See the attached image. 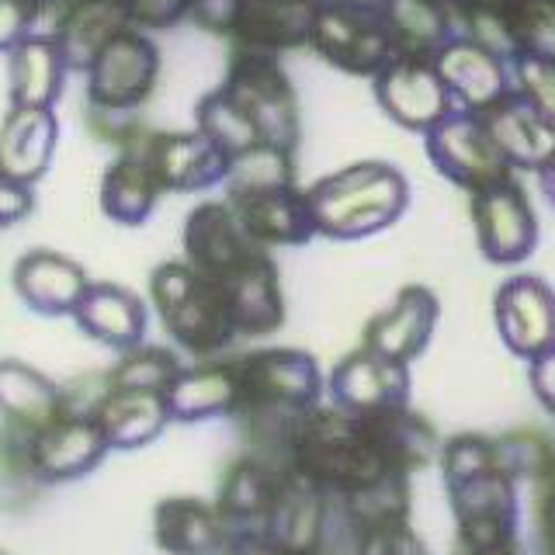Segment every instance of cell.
Segmentation results:
<instances>
[{
  "label": "cell",
  "mask_w": 555,
  "mask_h": 555,
  "mask_svg": "<svg viewBox=\"0 0 555 555\" xmlns=\"http://www.w3.org/2000/svg\"><path fill=\"white\" fill-rule=\"evenodd\" d=\"M230 364L240 382L233 421L254 441V455L282 465L295 424L312 406H320L323 375L317 358L295 347H268V351L230 358Z\"/></svg>",
  "instance_id": "obj_1"
},
{
  "label": "cell",
  "mask_w": 555,
  "mask_h": 555,
  "mask_svg": "<svg viewBox=\"0 0 555 555\" xmlns=\"http://www.w3.org/2000/svg\"><path fill=\"white\" fill-rule=\"evenodd\" d=\"M282 465L317 486L330 500H347L369 486L399 476L386 462L364 416L340 406H312L285 444ZM410 479V476H406Z\"/></svg>",
  "instance_id": "obj_2"
},
{
  "label": "cell",
  "mask_w": 555,
  "mask_h": 555,
  "mask_svg": "<svg viewBox=\"0 0 555 555\" xmlns=\"http://www.w3.org/2000/svg\"><path fill=\"white\" fill-rule=\"evenodd\" d=\"M306 198L320 236L364 240L403 219L410 205V184L403 170L386 160H361L320 178L306 188Z\"/></svg>",
  "instance_id": "obj_3"
},
{
  "label": "cell",
  "mask_w": 555,
  "mask_h": 555,
  "mask_svg": "<svg viewBox=\"0 0 555 555\" xmlns=\"http://www.w3.org/2000/svg\"><path fill=\"white\" fill-rule=\"evenodd\" d=\"M150 302L181 351L212 358L240 337L222 288L188 260H167L150 274Z\"/></svg>",
  "instance_id": "obj_4"
},
{
  "label": "cell",
  "mask_w": 555,
  "mask_h": 555,
  "mask_svg": "<svg viewBox=\"0 0 555 555\" xmlns=\"http://www.w3.org/2000/svg\"><path fill=\"white\" fill-rule=\"evenodd\" d=\"M222 91L230 94L240 112L250 118L257 129L260 143L295 153L302 135L299 121V98L288 74L271 52H254V49H233L230 66H225Z\"/></svg>",
  "instance_id": "obj_5"
},
{
  "label": "cell",
  "mask_w": 555,
  "mask_h": 555,
  "mask_svg": "<svg viewBox=\"0 0 555 555\" xmlns=\"http://www.w3.org/2000/svg\"><path fill=\"white\" fill-rule=\"evenodd\" d=\"M160 77V49L139 28L118 31L87 66V104L94 115H132Z\"/></svg>",
  "instance_id": "obj_6"
},
{
  "label": "cell",
  "mask_w": 555,
  "mask_h": 555,
  "mask_svg": "<svg viewBox=\"0 0 555 555\" xmlns=\"http://www.w3.org/2000/svg\"><path fill=\"white\" fill-rule=\"evenodd\" d=\"M309 49L330 66H337L340 74L372 80L396 60L382 14L344 4V0H320Z\"/></svg>",
  "instance_id": "obj_7"
},
{
  "label": "cell",
  "mask_w": 555,
  "mask_h": 555,
  "mask_svg": "<svg viewBox=\"0 0 555 555\" xmlns=\"http://www.w3.org/2000/svg\"><path fill=\"white\" fill-rule=\"evenodd\" d=\"M455 545L462 548H507L517 545V479L503 468H486L448 486Z\"/></svg>",
  "instance_id": "obj_8"
},
{
  "label": "cell",
  "mask_w": 555,
  "mask_h": 555,
  "mask_svg": "<svg viewBox=\"0 0 555 555\" xmlns=\"http://www.w3.org/2000/svg\"><path fill=\"white\" fill-rule=\"evenodd\" d=\"M121 143L135 146L143 153V160L150 164L156 184L167 195V191H208L216 184H225L230 178L233 160L225 156L212 139L202 135L198 129L191 132H150V129H132ZM118 143V146H121Z\"/></svg>",
  "instance_id": "obj_9"
},
{
  "label": "cell",
  "mask_w": 555,
  "mask_h": 555,
  "mask_svg": "<svg viewBox=\"0 0 555 555\" xmlns=\"http://www.w3.org/2000/svg\"><path fill=\"white\" fill-rule=\"evenodd\" d=\"M424 146L441 178L465 188L468 195H476V191L490 188L503 178H514V170L496 150L493 135L486 132L479 115L473 112L455 108L424 135Z\"/></svg>",
  "instance_id": "obj_10"
},
{
  "label": "cell",
  "mask_w": 555,
  "mask_h": 555,
  "mask_svg": "<svg viewBox=\"0 0 555 555\" xmlns=\"http://www.w3.org/2000/svg\"><path fill=\"white\" fill-rule=\"evenodd\" d=\"M473 230L490 264H525L538 247V216L517 178H503L473 195Z\"/></svg>",
  "instance_id": "obj_11"
},
{
  "label": "cell",
  "mask_w": 555,
  "mask_h": 555,
  "mask_svg": "<svg viewBox=\"0 0 555 555\" xmlns=\"http://www.w3.org/2000/svg\"><path fill=\"white\" fill-rule=\"evenodd\" d=\"M496 334L507 351L528 364L555 351V292L538 274H514L496 288L493 299Z\"/></svg>",
  "instance_id": "obj_12"
},
{
  "label": "cell",
  "mask_w": 555,
  "mask_h": 555,
  "mask_svg": "<svg viewBox=\"0 0 555 555\" xmlns=\"http://www.w3.org/2000/svg\"><path fill=\"white\" fill-rule=\"evenodd\" d=\"M326 392L330 403L354 416L403 410L410 406V369L369 351V347H358L334 364L326 378Z\"/></svg>",
  "instance_id": "obj_13"
},
{
  "label": "cell",
  "mask_w": 555,
  "mask_h": 555,
  "mask_svg": "<svg viewBox=\"0 0 555 555\" xmlns=\"http://www.w3.org/2000/svg\"><path fill=\"white\" fill-rule=\"evenodd\" d=\"M375 83V101L396 126L427 135L438 121L455 112L448 87L438 77V66L427 60H403L396 56Z\"/></svg>",
  "instance_id": "obj_14"
},
{
  "label": "cell",
  "mask_w": 555,
  "mask_h": 555,
  "mask_svg": "<svg viewBox=\"0 0 555 555\" xmlns=\"http://www.w3.org/2000/svg\"><path fill=\"white\" fill-rule=\"evenodd\" d=\"M184 260L205 278H219L233 274L240 264H247L254 254L264 247L250 240V233L243 230L230 202H202L188 212L184 219Z\"/></svg>",
  "instance_id": "obj_15"
},
{
  "label": "cell",
  "mask_w": 555,
  "mask_h": 555,
  "mask_svg": "<svg viewBox=\"0 0 555 555\" xmlns=\"http://www.w3.org/2000/svg\"><path fill=\"white\" fill-rule=\"evenodd\" d=\"M438 317H441L438 295L424 285H406L396 295V302L389 309H382L378 317L369 320V326H364V334H361L364 340L361 347H369V351L410 369V364L427 351Z\"/></svg>",
  "instance_id": "obj_16"
},
{
  "label": "cell",
  "mask_w": 555,
  "mask_h": 555,
  "mask_svg": "<svg viewBox=\"0 0 555 555\" xmlns=\"http://www.w3.org/2000/svg\"><path fill=\"white\" fill-rule=\"evenodd\" d=\"M108 441L94 416H60L56 424L35 434L31 441V473L39 486L74 482L104 462Z\"/></svg>",
  "instance_id": "obj_17"
},
{
  "label": "cell",
  "mask_w": 555,
  "mask_h": 555,
  "mask_svg": "<svg viewBox=\"0 0 555 555\" xmlns=\"http://www.w3.org/2000/svg\"><path fill=\"white\" fill-rule=\"evenodd\" d=\"M225 202H230L240 225L250 233V240L260 243L264 250L302 247L312 236H320L309 198H306V188L299 184L250 191V195H233Z\"/></svg>",
  "instance_id": "obj_18"
},
{
  "label": "cell",
  "mask_w": 555,
  "mask_h": 555,
  "mask_svg": "<svg viewBox=\"0 0 555 555\" xmlns=\"http://www.w3.org/2000/svg\"><path fill=\"white\" fill-rule=\"evenodd\" d=\"M434 66H438V77L448 87L459 112L482 115L486 108H493L496 101H503L514 91L511 63L500 60L496 52L482 49L479 42L465 39V35L444 46Z\"/></svg>",
  "instance_id": "obj_19"
},
{
  "label": "cell",
  "mask_w": 555,
  "mask_h": 555,
  "mask_svg": "<svg viewBox=\"0 0 555 555\" xmlns=\"http://www.w3.org/2000/svg\"><path fill=\"white\" fill-rule=\"evenodd\" d=\"M317 11L320 0H243L225 39L233 49L271 52V56L302 49L312 39Z\"/></svg>",
  "instance_id": "obj_20"
},
{
  "label": "cell",
  "mask_w": 555,
  "mask_h": 555,
  "mask_svg": "<svg viewBox=\"0 0 555 555\" xmlns=\"http://www.w3.org/2000/svg\"><path fill=\"white\" fill-rule=\"evenodd\" d=\"M230 302L233 323L240 337H268L285 323V295L282 278L271 250L254 254L247 264H240L233 274H225L216 282Z\"/></svg>",
  "instance_id": "obj_21"
},
{
  "label": "cell",
  "mask_w": 555,
  "mask_h": 555,
  "mask_svg": "<svg viewBox=\"0 0 555 555\" xmlns=\"http://www.w3.org/2000/svg\"><path fill=\"white\" fill-rule=\"evenodd\" d=\"M11 285L17 299L39 317H74L83 292L91 288V278L74 257L56 250H28L17 257Z\"/></svg>",
  "instance_id": "obj_22"
},
{
  "label": "cell",
  "mask_w": 555,
  "mask_h": 555,
  "mask_svg": "<svg viewBox=\"0 0 555 555\" xmlns=\"http://www.w3.org/2000/svg\"><path fill=\"white\" fill-rule=\"evenodd\" d=\"M479 121L493 135V143L503 153V160L511 164V170L538 173L545 164L555 160V121L531 108L520 94L511 91L493 108H486Z\"/></svg>",
  "instance_id": "obj_23"
},
{
  "label": "cell",
  "mask_w": 555,
  "mask_h": 555,
  "mask_svg": "<svg viewBox=\"0 0 555 555\" xmlns=\"http://www.w3.org/2000/svg\"><path fill=\"white\" fill-rule=\"evenodd\" d=\"M278 490H282V465L260 455L236 459L219 482L216 511L230 534L264 531L274 511Z\"/></svg>",
  "instance_id": "obj_24"
},
{
  "label": "cell",
  "mask_w": 555,
  "mask_h": 555,
  "mask_svg": "<svg viewBox=\"0 0 555 555\" xmlns=\"http://www.w3.org/2000/svg\"><path fill=\"white\" fill-rule=\"evenodd\" d=\"M74 323L80 326V334L126 354L135 351L146 337V302L121 285L91 282L74 309Z\"/></svg>",
  "instance_id": "obj_25"
},
{
  "label": "cell",
  "mask_w": 555,
  "mask_h": 555,
  "mask_svg": "<svg viewBox=\"0 0 555 555\" xmlns=\"http://www.w3.org/2000/svg\"><path fill=\"white\" fill-rule=\"evenodd\" d=\"M153 542L167 555H225V531L216 503L198 496H167L153 511Z\"/></svg>",
  "instance_id": "obj_26"
},
{
  "label": "cell",
  "mask_w": 555,
  "mask_h": 555,
  "mask_svg": "<svg viewBox=\"0 0 555 555\" xmlns=\"http://www.w3.org/2000/svg\"><path fill=\"white\" fill-rule=\"evenodd\" d=\"M326 511H330V496L282 465V490H278L264 534L282 552H320L326 531Z\"/></svg>",
  "instance_id": "obj_27"
},
{
  "label": "cell",
  "mask_w": 555,
  "mask_h": 555,
  "mask_svg": "<svg viewBox=\"0 0 555 555\" xmlns=\"http://www.w3.org/2000/svg\"><path fill=\"white\" fill-rule=\"evenodd\" d=\"M60 143L52 108H11L0 126V170L14 181L35 184L49 170Z\"/></svg>",
  "instance_id": "obj_28"
},
{
  "label": "cell",
  "mask_w": 555,
  "mask_h": 555,
  "mask_svg": "<svg viewBox=\"0 0 555 555\" xmlns=\"http://www.w3.org/2000/svg\"><path fill=\"white\" fill-rule=\"evenodd\" d=\"M66 416V392L31 364L0 358V421L28 430H46Z\"/></svg>",
  "instance_id": "obj_29"
},
{
  "label": "cell",
  "mask_w": 555,
  "mask_h": 555,
  "mask_svg": "<svg viewBox=\"0 0 555 555\" xmlns=\"http://www.w3.org/2000/svg\"><path fill=\"white\" fill-rule=\"evenodd\" d=\"M164 399L173 424H202L236 413L240 382L230 361L195 364V369H181V375L170 382Z\"/></svg>",
  "instance_id": "obj_30"
},
{
  "label": "cell",
  "mask_w": 555,
  "mask_h": 555,
  "mask_svg": "<svg viewBox=\"0 0 555 555\" xmlns=\"http://www.w3.org/2000/svg\"><path fill=\"white\" fill-rule=\"evenodd\" d=\"M392 39L396 56L434 63L441 49L459 39L455 17L448 14L441 0H389L378 11Z\"/></svg>",
  "instance_id": "obj_31"
},
{
  "label": "cell",
  "mask_w": 555,
  "mask_h": 555,
  "mask_svg": "<svg viewBox=\"0 0 555 555\" xmlns=\"http://www.w3.org/2000/svg\"><path fill=\"white\" fill-rule=\"evenodd\" d=\"M160 195L164 191L156 184L150 164L143 160V153L121 143L118 156L101 178V191H98L101 212L118 225H143L153 216Z\"/></svg>",
  "instance_id": "obj_32"
},
{
  "label": "cell",
  "mask_w": 555,
  "mask_h": 555,
  "mask_svg": "<svg viewBox=\"0 0 555 555\" xmlns=\"http://www.w3.org/2000/svg\"><path fill=\"white\" fill-rule=\"evenodd\" d=\"M94 421L112 451L146 448L150 441L160 438L167 424H173L167 399L160 392H126V389H108Z\"/></svg>",
  "instance_id": "obj_33"
},
{
  "label": "cell",
  "mask_w": 555,
  "mask_h": 555,
  "mask_svg": "<svg viewBox=\"0 0 555 555\" xmlns=\"http://www.w3.org/2000/svg\"><path fill=\"white\" fill-rule=\"evenodd\" d=\"M11 108H52L63 94L66 63L52 35H28L8 52Z\"/></svg>",
  "instance_id": "obj_34"
},
{
  "label": "cell",
  "mask_w": 555,
  "mask_h": 555,
  "mask_svg": "<svg viewBox=\"0 0 555 555\" xmlns=\"http://www.w3.org/2000/svg\"><path fill=\"white\" fill-rule=\"evenodd\" d=\"M126 28H132L126 0H83L80 8L63 17L60 28L52 31V39L63 52L66 69L87 74V66L98 60V52Z\"/></svg>",
  "instance_id": "obj_35"
},
{
  "label": "cell",
  "mask_w": 555,
  "mask_h": 555,
  "mask_svg": "<svg viewBox=\"0 0 555 555\" xmlns=\"http://www.w3.org/2000/svg\"><path fill=\"white\" fill-rule=\"evenodd\" d=\"M364 421H369L382 455H386V462L399 476H413L416 468L430 465L441 455L438 434H434V427L424 421V416H416L410 406L378 413V416H364Z\"/></svg>",
  "instance_id": "obj_36"
},
{
  "label": "cell",
  "mask_w": 555,
  "mask_h": 555,
  "mask_svg": "<svg viewBox=\"0 0 555 555\" xmlns=\"http://www.w3.org/2000/svg\"><path fill=\"white\" fill-rule=\"evenodd\" d=\"M195 129L202 135H208L212 143L230 156V160H236V156L250 153L260 143L257 129L250 126V118L240 112V104L222 91V87H216V91H208L198 108H195Z\"/></svg>",
  "instance_id": "obj_37"
},
{
  "label": "cell",
  "mask_w": 555,
  "mask_h": 555,
  "mask_svg": "<svg viewBox=\"0 0 555 555\" xmlns=\"http://www.w3.org/2000/svg\"><path fill=\"white\" fill-rule=\"evenodd\" d=\"M340 511L354 525L358 534L406 525L410 520V479L406 476L382 479V482L369 486V490L340 500Z\"/></svg>",
  "instance_id": "obj_38"
},
{
  "label": "cell",
  "mask_w": 555,
  "mask_h": 555,
  "mask_svg": "<svg viewBox=\"0 0 555 555\" xmlns=\"http://www.w3.org/2000/svg\"><path fill=\"white\" fill-rule=\"evenodd\" d=\"M181 358L167 351V347H153V344H139L135 351H126L115 369L108 372V386L112 389H126V392H167L170 382L181 375Z\"/></svg>",
  "instance_id": "obj_39"
},
{
  "label": "cell",
  "mask_w": 555,
  "mask_h": 555,
  "mask_svg": "<svg viewBox=\"0 0 555 555\" xmlns=\"http://www.w3.org/2000/svg\"><path fill=\"white\" fill-rule=\"evenodd\" d=\"M292 156L295 153L274 150V146H257L250 153L236 156L233 167H230V178H225V198L295 184V160Z\"/></svg>",
  "instance_id": "obj_40"
},
{
  "label": "cell",
  "mask_w": 555,
  "mask_h": 555,
  "mask_svg": "<svg viewBox=\"0 0 555 555\" xmlns=\"http://www.w3.org/2000/svg\"><path fill=\"white\" fill-rule=\"evenodd\" d=\"M507 35L514 46V60H555V0H514L507 8Z\"/></svg>",
  "instance_id": "obj_41"
},
{
  "label": "cell",
  "mask_w": 555,
  "mask_h": 555,
  "mask_svg": "<svg viewBox=\"0 0 555 555\" xmlns=\"http://www.w3.org/2000/svg\"><path fill=\"white\" fill-rule=\"evenodd\" d=\"M511 83L514 94H520L531 108L555 121V60H542V56L511 60Z\"/></svg>",
  "instance_id": "obj_42"
},
{
  "label": "cell",
  "mask_w": 555,
  "mask_h": 555,
  "mask_svg": "<svg viewBox=\"0 0 555 555\" xmlns=\"http://www.w3.org/2000/svg\"><path fill=\"white\" fill-rule=\"evenodd\" d=\"M531 528H534V552L555 555V448L548 462L538 468L531 479Z\"/></svg>",
  "instance_id": "obj_43"
},
{
  "label": "cell",
  "mask_w": 555,
  "mask_h": 555,
  "mask_svg": "<svg viewBox=\"0 0 555 555\" xmlns=\"http://www.w3.org/2000/svg\"><path fill=\"white\" fill-rule=\"evenodd\" d=\"M354 555H427L421 534L406 525H392V528H378L369 534H358V548Z\"/></svg>",
  "instance_id": "obj_44"
},
{
  "label": "cell",
  "mask_w": 555,
  "mask_h": 555,
  "mask_svg": "<svg viewBox=\"0 0 555 555\" xmlns=\"http://www.w3.org/2000/svg\"><path fill=\"white\" fill-rule=\"evenodd\" d=\"M42 17L39 0H0V52L22 46Z\"/></svg>",
  "instance_id": "obj_45"
},
{
  "label": "cell",
  "mask_w": 555,
  "mask_h": 555,
  "mask_svg": "<svg viewBox=\"0 0 555 555\" xmlns=\"http://www.w3.org/2000/svg\"><path fill=\"white\" fill-rule=\"evenodd\" d=\"M195 0H126L129 22L132 28L146 31V28H173L184 17H191Z\"/></svg>",
  "instance_id": "obj_46"
},
{
  "label": "cell",
  "mask_w": 555,
  "mask_h": 555,
  "mask_svg": "<svg viewBox=\"0 0 555 555\" xmlns=\"http://www.w3.org/2000/svg\"><path fill=\"white\" fill-rule=\"evenodd\" d=\"M35 212V191L25 181H14L0 170V230L25 222Z\"/></svg>",
  "instance_id": "obj_47"
},
{
  "label": "cell",
  "mask_w": 555,
  "mask_h": 555,
  "mask_svg": "<svg viewBox=\"0 0 555 555\" xmlns=\"http://www.w3.org/2000/svg\"><path fill=\"white\" fill-rule=\"evenodd\" d=\"M240 4L243 0H195V8H191V22L202 25L205 31L230 35Z\"/></svg>",
  "instance_id": "obj_48"
},
{
  "label": "cell",
  "mask_w": 555,
  "mask_h": 555,
  "mask_svg": "<svg viewBox=\"0 0 555 555\" xmlns=\"http://www.w3.org/2000/svg\"><path fill=\"white\" fill-rule=\"evenodd\" d=\"M528 382H531V392L538 403L545 406V413L555 416V351L534 358L528 364Z\"/></svg>",
  "instance_id": "obj_49"
},
{
  "label": "cell",
  "mask_w": 555,
  "mask_h": 555,
  "mask_svg": "<svg viewBox=\"0 0 555 555\" xmlns=\"http://www.w3.org/2000/svg\"><path fill=\"white\" fill-rule=\"evenodd\" d=\"M538 181H542L545 198H548V202H552V208H555V160H552V164H545L542 170H538Z\"/></svg>",
  "instance_id": "obj_50"
},
{
  "label": "cell",
  "mask_w": 555,
  "mask_h": 555,
  "mask_svg": "<svg viewBox=\"0 0 555 555\" xmlns=\"http://www.w3.org/2000/svg\"><path fill=\"white\" fill-rule=\"evenodd\" d=\"M455 555H520L517 545H507V548H462L455 545Z\"/></svg>",
  "instance_id": "obj_51"
},
{
  "label": "cell",
  "mask_w": 555,
  "mask_h": 555,
  "mask_svg": "<svg viewBox=\"0 0 555 555\" xmlns=\"http://www.w3.org/2000/svg\"><path fill=\"white\" fill-rule=\"evenodd\" d=\"M344 4H354V8H364V11H382L389 0H344Z\"/></svg>",
  "instance_id": "obj_52"
},
{
  "label": "cell",
  "mask_w": 555,
  "mask_h": 555,
  "mask_svg": "<svg viewBox=\"0 0 555 555\" xmlns=\"http://www.w3.org/2000/svg\"><path fill=\"white\" fill-rule=\"evenodd\" d=\"M285 555H320V552H285Z\"/></svg>",
  "instance_id": "obj_53"
},
{
  "label": "cell",
  "mask_w": 555,
  "mask_h": 555,
  "mask_svg": "<svg viewBox=\"0 0 555 555\" xmlns=\"http://www.w3.org/2000/svg\"><path fill=\"white\" fill-rule=\"evenodd\" d=\"M0 555H11V552H4V548H0Z\"/></svg>",
  "instance_id": "obj_54"
}]
</instances>
